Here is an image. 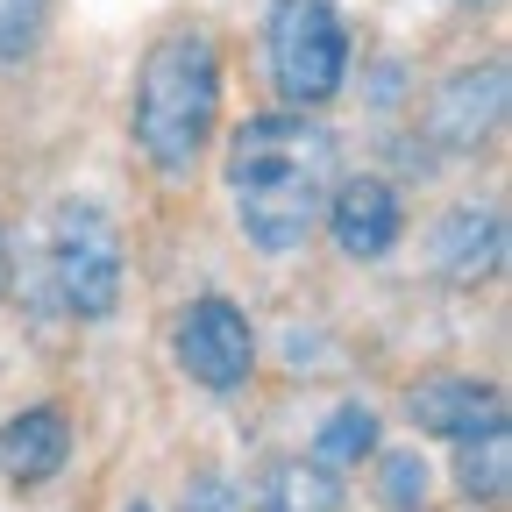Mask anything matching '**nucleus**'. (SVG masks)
<instances>
[{"mask_svg": "<svg viewBox=\"0 0 512 512\" xmlns=\"http://www.w3.org/2000/svg\"><path fill=\"white\" fill-rule=\"evenodd\" d=\"M342 143L320 128L306 107L292 114H249L228 143V185H235V221L256 249H306L335 192Z\"/></svg>", "mask_w": 512, "mask_h": 512, "instance_id": "f257e3e1", "label": "nucleus"}, {"mask_svg": "<svg viewBox=\"0 0 512 512\" xmlns=\"http://www.w3.org/2000/svg\"><path fill=\"white\" fill-rule=\"evenodd\" d=\"M221 114V50L207 29H164L136 72V150L164 171L185 178L200 164Z\"/></svg>", "mask_w": 512, "mask_h": 512, "instance_id": "f03ea898", "label": "nucleus"}, {"mask_svg": "<svg viewBox=\"0 0 512 512\" xmlns=\"http://www.w3.org/2000/svg\"><path fill=\"white\" fill-rule=\"evenodd\" d=\"M271 79L292 107H328L349 72V29L328 0H278L271 8Z\"/></svg>", "mask_w": 512, "mask_h": 512, "instance_id": "7ed1b4c3", "label": "nucleus"}, {"mask_svg": "<svg viewBox=\"0 0 512 512\" xmlns=\"http://www.w3.org/2000/svg\"><path fill=\"white\" fill-rule=\"evenodd\" d=\"M50 278H57V299L79 320L114 313V299H121V235H114V221L100 207H86V200L57 207V221H50Z\"/></svg>", "mask_w": 512, "mask_h": 512, "instance_id": "20e7f679", "label": "nucleus"}, {"mask_svg": "<svg viewBox=\"0 0 512 512\" xmlns=\"http://www.w3.org/2000/svg\"><path fill=\"white\" fill-rule=\"evenodd\" d=\"M178 363H185L192 384H207V392H242L249 370H256L249 313L235 299H192L178 313Z\"/></svg>", "mask_w": 512, "mask_h": 512, "instance_id": "39448f33", "label": "nucleus"}, {"mask_svg": "<svg viewBox=\"0 0 512 512\" xmlns=\"http://www.w3.org/2000/svg\"><path fill=\"white\" fill-rule=\"evenodd\" d=\"M505 64H470V72H456V79H441V93L427 100V143L434 150H448V157H463V150H477L491 128L505 121Z\"/></svg>", "mask_w": 512, "mask_h": 512, "instance_id": "423d86ee", "label": "nucleus"}, {"mask_svg": "<svg viewBox=\"0 0 512 512\" xmlns=\"http://www.w3.org/2000/svg\"><path fill=\"white\" fill-rule=\"evenodd\" d=\"M413 427L420 434H441V441H484V434H505V392L491 377H427L413 392Z\"/></svg>", "mask_w": 512, "mask_h": 512, "instance_id": "0eeeda50", "label": "nucleus"}, {"mask_svg": "<svg viewBox=\"0 0 512 512\" xmlns=\"http://www.w3.org/2000/svg\"><path fill=\"white\" fill-rule=\"evenodd\" d=\"M320 221H328L335 249L356 256V264L392 256V242H399V228H406L399 192L384 185V178H349V185H335V192H328V214H320Z\"/></svg>", "mask_w": 512, "mask_h": 512, "instance_id": "6e6552de", "label": "nucleus"}, {"mask_svg": "<svg viewBox=\"0 0 512 512\" xmlns=\"http://www.w3.org/2000/svg\"><path fill=\"white\" fill-rule=\"evenodd\" d=\"M434 271L448 285H491L505 271V214L491 200L448 207L441 228H434Z\"/></svg>", "mask_w": 512, "mask_h": 512, "instance_id": "1a4fd4ad", "label": "nucleus"}, {"mask_svg": "<svg viewBox=\"0 0 512 512\" xmlns=\"http://www.w3.org/2000/svg\"><path fill=\"white\" fill-rule=\"evenodd\" d=\"M64 456H72V420L57 406H29L0 427V477L8 484H43L64 470Z\"/></svg>", "mask_w": 512, "mask_h": 512, "instance_id": "9d476101", "label": "nucleus"}, {"mask_svg": "<svg viewBox=\"0 0 512 512\" xmlns=\"http://www.w3.org/2000/svg\"><path fill=\"white\" fill-rule=\"evenodd\" d=\"M249 505L256 512H335L342 491H335V470H320V463H278L264 484H256Z\"/></svg>", "mask_w": 512, "mask_h": 512, "instance_id": "9b49d317", "label": "nucleus"}, {"mask_svg": "<svg viewBox=\"0 0 512 512\" xmlns=\"http://www.w3.org/2000/svg\"><path fill=\"white\" fill-rule=\"evenodd\" d=\"M363 456H377V413L370 406H335L328 420H320V434H313V463L320 470H356Z\"/></svg>", "mask_w": 512, "mask_h": 512, "instance_id": "f8f14e48", "label": "nucleus"}, {"mask_svg": "<svg viewBox=\"0 0 512 512\" xmlns=\"http://www.w3.org/2000/svg\"><path fill=\"white\" fill-rule=\"evenodd\" d=\"M463 491L477 498V505H498L505 491H512V441L505 434H484V441H463Z\"/></svg>", "mask_w": 512, "mask_h": 512, "instance_id": "ddd939ff", "label": "nucleus"}, {"mask_svg": "<svg viewBox=\"0 0 512 512\" xmlns=\"http://www.w3.org/2000/svg\"><path fill=\"white\" fill-rule=\"evenodd\" d=\"M377 498H384V512H427V463L413 448H392L377 463Z\"/></svg>", "mask_w": 512, "mask_h": 512, "instance_id": "4468645a", "label": "nucleus"}, {"mask_svg": "<svg viewBox=\"0 0 512 512\" xmlns=\"http://www.w3.org/2000/svg\"><path fill=\"white\" fill-rule=\"evenodd\" d=\"M43 15L50 0H0V64H15L43 43Z\"/></svg>", "mask_w": 512, "mask_h": 512, "instance_id": "2eb2a0df", "label": "nucleus"}, {"mask_svg": "<svg viewBox=\"0 0 512 512\" xmlns=\"http://www.w3.org/2000/svg\"><path fill=\"white\" fill-rule=\"evenodd\" d=\"M185 512H242V498H235L221 477H200V484L185 491Z\"/></svg>", "mask_w": 512, "mask_h": 512, "instance_id": "dca6fc26", "label": "nucleus"}, {"mask_svg": "<svg viewBox=\"0 0 512 512\" xmlns=\"http://www.w3.org/2000/svg\"><path fill=\"white\" fill-rule=\"evenodd\" d=\"M8 278H15V256H8V235H0V292H8Z\"/></svg>", "mask_w": 512, "mask_h": 512, "instance_id": "f3484780", "label": "nucleus"}, {"mask_svg": "<svg viewBox=\"0 0 512 512\" xmlns=\"http://www.w3.org/2000/svg\"><path fill=\"white\" fill-rule=\"evenodd\" d=\"M128 512H150V505H128Z\"/></svg>", "mask_w": 512, "mask_h": 512, "instance_id": "a211bd4d", "label": "nucleus"}]
</instances>
